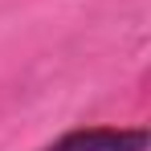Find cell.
Instances as JSON below:
<instances>
[{"label":"cell","mask_w":151,"mask_h":151,"mask_svg":"<svg viewBox=\"0 0 151 151\" xmlns=\"http://www.w3.org/2000/svg\"><path fill=\"white\" fill-rule=\"evenodd\" d=\"M45 151H147V131H114V127H82L61 135Z\"/></svg>","instance_id":"obj_1"}]
</instances>
